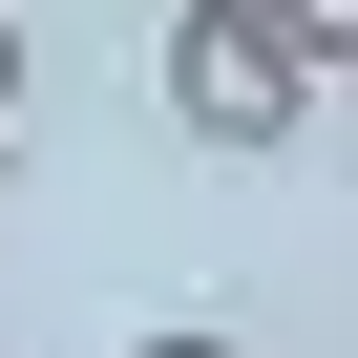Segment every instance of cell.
Listing matches in <instances>:
<instances>
[{
	"label": "cell",
	"mask_w": 358,
	"mask_h": 358,
	"mask_svg": "<svg viewBox=\"0 0 358 358\" xmlns=\"http://www.w3.org/2000/svg\"><path fill=\"white\" fill-rule=\"evenodd\" d=\"M169 127L253 169V148H295V127H316V64L253 22V0H190V22H169Z\"/></svg>",
	"instance_id": "6da1fadb"
},
{
	"label": "cell",
	"mask_w": 358,
	"mask_h": 358,
	"mask_svg": "<svg viewBox=\"0 0 358 358\" xmlns=\"http://www.w3.org/2000/svg\"><path fill=\"white\" fill-rule=\"evenodd\" d=\"M253 22H274V43H295V64H316V85H337V64H358V0H253Z\"/></svg>",
	"instance_id": "7a4b0ae2"
},
{
	"label": "cell",
	"mask_w": 358,
	"mask_h": 358,
	"mask_svg": "<svg viewBox=\"0 0 358 358\" xmlns=\"http://www.w3.org/2000/svg\"><path fill=\"white\" fill-rule=\"evenodd\" d=\"M148 358H253V337H211V316H190V337H148Z\"/></svg>",
	"instance_id": "3957f363"
},
{
	"label": "cell",
	"mask_w": 358,
	"mask_h": 358,
	"mask_svg": "<svg viewBox=\"0 0 358 358\" xmlns=\"http://www.w3.org/2000/svg\"><path fill=\"white\" fill-rule=\"evenodd\" d=\"M0 106H22V22H0Z\"/></svg>",
	"instance_id": "277c9868"
}]
</instances>
